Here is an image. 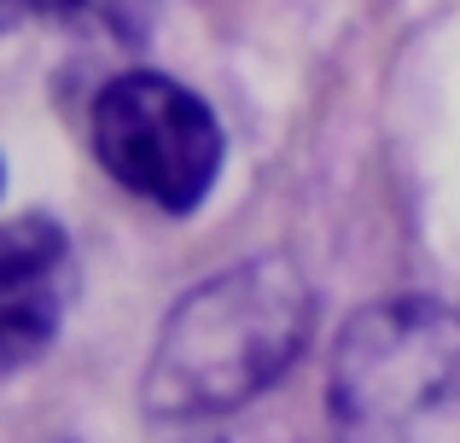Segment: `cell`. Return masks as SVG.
Wrapping results in <instances>:
<instances>
[{
  "instance_id": "6da1fadb",
  "label": "cell",
  "mask_w": 460,
  "mask_h": 443,
  "mask_svg": "<svg viewBox=\"0 0 460 443\" xmlns=\"http://www.w3.org/2000/svg\"><path fill=\"white\" fill-rule=\"evenodd\" d=\"M309 327H314L309 280L286 257L262 251V257L192 286L169 309L140 397L164 421L227 414L239 403L262 397L297 362V350L309 344Z\"/></svg>"
},
{
  "instance_id": "7a4b0ae2",
  "label": "cell",
  "mask_w": 460,
  "mask_h": 443,
  "mask_svg": "<svg viewBox=\"0 0 460 443\" xmlns=\"http://www.w3.org/2000/svg\"><path fill=\"white\" fill-rule=\"evenodd\" d=\"M326 414L338 443H460V309L385 297L349 315Z\"/></svg>"
},
{
  "instance_id": "3957f363",
  "label": "cell",
  "mask_w": 460,
  "mask_h": 443,
  "mask_svg": "<svg viewBox=\"0 0 460 443\" xmlns=\"http://www.w3.org/2000/svg\"><path fill=\"white\" fill-rule=\"evenodd\" d=\"M93 158L135 199L187 217L222 170V123L164 70H123L93 100Z\"/></svg>"
},
{
  "instance_id": "277c9868",
  "label": "cell",
  "mask_w": 460,
  "mask_h": 443,
  "mask_svg": "<svg viewBox=\"0 0 460 443\" xmlns=\"http://www.w3.org/2000/svg\"><path fill=\"white\" fill-rule=\"evenodd\" d=\"M76 297V257L53 217L0 227V368H23L58 339Z\"/></svg>"
},
{
  "instance_id": "5b68a950",
  "label": "cell",
  "mask_w": 460,
  "mask_h": 443,
  "mask_svg": "<svg viewBox=\"0 0 460 443\" xmlns=\"http://www.w3.org/2000/svg\"><path fill=\"white\" fill-rule=\"evenodd\" d=\"M23 18H100V23H117L123 18V0H0V30H18Z\"/></svg>"
}]
</instances>
